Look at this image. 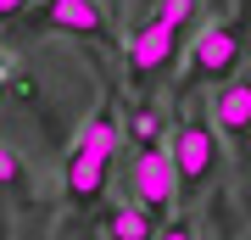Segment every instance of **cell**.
Wrapping results in <instances>:
<instances>
[{"label":"cell","instance_id":"cell-1","mask_svg":"<svg viewBox=\"0 0 251 240\" xmlns=\"http://www.w3.org/2000/svg\"><path fill=\"white\" fill-rule=\"evenodd\" d=\"M246 34H251V0H240L234 17L206 23L196 39H190V62H184V89L179 95H196V84H229L246 62Z\"/></svg>","mask_w":251,"mask_h":240},{"label":"cell","instance_id":"cell-2","mask_svg":"<svg viewBox=\"0 0 251 240\" xmlns=\"http://www.w3.org/2000/svg\"><path fill=\"white\" fill-rule=\"evenodd\" d=\"M218 162H224V140H218L212 107H201L196 95H184V117L173 123V173H179V201L201 196L218 179Z\"/></svg>","mask_w":251,"mask_h":240},{"label":"cell","instance_id":"cell-3","mask_svg":"<svg viewBox=\"0 0 251 240\" xmlns=\"http://www.w3.org/2000/svg\"><path fill=\"white\" fill-rule=\"evenodd\" d=\"M112 157H117V123L100 112V117L84 123L78 145H73V157H67V201H73V207L100 201L106 173H112Z\"/></svg>","mask_w":251,"mask_h":240},{"label":"cell","instance_id":"cell-4","mask_svg":"<svg viewBox=\"0 0 251 240\" xmlns=\"http://www.w3.org/2000/svg\"><path fill=\"white\" fill-rule=\"evenodd\" d=\"M212 123H218L224 151L234 157V168H240V179L251 185V67H240L229 84H218V95H212Z\"/></svg>","mask_w":251,"mask_h":240},{"label":"cell","instance_id":"cell-5","mask_svg":"<svg viewBox=\"0 0 251 240\" xmlns=\"http://www.w3.org/2000/svg\"><path fill=\"white\" fill-rule=\"evenodd\" d=\"M128 190H134V207H145L151 218L173 213V201H179V173H173V151H162V145H140L134 168H128Z\"/></svg>","mask_w":251,"mask_h":240},{"label":"cell","instance_id":"cell-6","mask_svg":"<svg viewBox=\"0 0 251 240\" xmlns=\"http://www.w3.org/2000/svg\"><path fill=\"white\" fill-rule=\"evenodd\" d=\"M173 56H179V34L145 17L134 34H128V79H134V84L162 79V73L173 67Z\"/></svg>","mask_w":251,"mask_h":240},{"label":"cell","instance_id":"cell-7","mask_svg":"<svg viewBox=\"0 0 251 240\" xmlns=\"http://www.w3.org/2000/svg\"><path fill=\"white\" fill-rule=\"evenodd\" d=\"M34 28L73 34V39H100L106 34V11H100V0H45L34 11Z\"/></svg>","mask_w":251,"mask_h":240},{"label":"cell","instance_id":"cell-8","mask_svg":"<svg viewBox=\"0 0 251 240\" xmlns=\"http://www.w3.org/2000/svg\"><path fill=\"white\" fill-rule=\"evenodd\" d=\"M162 223L145 213V207H117V213L106 218V240H156Z\"/></svg>","mask_w":251,"mask_h":240},{"label":"cell","instance_id":"cell-9","mask_svg":"<svg viewBox=\"0 0 251 240\" xmlns=\"http://www.w3.org/2000/svg\"><path fill=\"white\" fill-rule=\"evenodd\" d=\"M196 17V0H156V11H151V23H162V28H173V34H179V28Z\"/></svg>","mask_w":251,"mask_h":240},{"label":"cell","instance_id":"cell-10","mask_svg":"<svg viewBox=\"0 0 251 240\" xmlns=\"http://www.w3.org/2000/svg\"><path fill=\"white\" fill-rule=\"evenodd\" d=\"M156 134H162L156 107H140V112H134V140H140V145H156Z\"/></svg>","mask_w":251,"mask_h":240},{"label":"cell","instance_id":"cell-11","mask_svg":"<svg viewBox=\"0 0 251 240\" xmlns=\"http://www.w3.org/2000/svg\"><path fill=\"white\" fill-rule=\"evenodd\" d=\"M156 240H196V229H190V218H173L156 229Z\"/></svg>","mask_w":251,"mask_h":240},{"label":"cell","instance_id":"cell-12","mask_svg":"<svg viewBox=\"0 0 251 240\" xmlns=\"http://www.w3.org/2000/svg\"><path fill=\"white\" fill-rule=\"evenodd\" d=\"M23 179V168H17V157L6 151V145H0V185H17Z\"/></svg>","mask_w":251,"mask_h":240},{"label":"cell","instance_id":"cell-13","mask_svg":"<svg viewBox=\"0 0 251 240\" xmlns=\"http://www.w3.org/2000/svg\"><path fill=\"white\" fill-rule=\"evenodd\" d=\"M28 11V0H0V23H11V17H23Z\"/></svg>","mask_w":251,"mask_h":240},{"label":"cell","instance_id":"cell-14","mask_svg":"<svg viewBox=\"0 0 251 240\" xmlns=\"http://www.w3.org/2000/svg\"><path fill=\"white\" fill-rule=\"evenodd\" d=\"M6 67H11V51H6V39H0V79H6Z\"/></svg>","mask_w":251,"mask_h":240},{"label":"cell","instance_id":"cell-15","mask_svg":"<svg viewBox=\"0 0 251 240\" xmlns=\"http://www.w3.org/2000/svg\"><path fill=\"white\" fill-rule=\"evenodd\" d=\"M246 240H251V235H246Z\"/></svg>","mask_w":251,"mask_h":240}]
</instances>
